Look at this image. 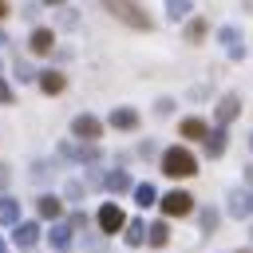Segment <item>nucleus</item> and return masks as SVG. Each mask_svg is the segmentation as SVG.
<instances>
[{
    "instance_id": "obj_32",
    "label": "nucleus",
    "mask_w": 253,
    "mask_h": 253,
    "mask_svg": "<svg viewBox=\"0 0 253 253\" xmlns=\"http://www.w3.org/2000/svg\"><path fill=\"white\" fill-rule=\"evenodd\" d=\"M67 221H71V229H87V213H71Z\"/></svg>"
},
{
    "instance_id": "obj_15",
    "label": "nucleus",
    "mask_w": 253,
    "mask_h": 253,
    "mask_svg": "<svg viewBox=\"0 0 253 253\" xmlns=\"http://www.w3.org/2000/svg\"><path fill=\"white\" fill-rule=\"evenodd\" d=\"M36 83H40V91H43V95H59V91L67 87V79H63L59 71H40V79H36Z\"/></svg>"
},
{
    "instance_id": "obj_11",
    "label": "nucleus",
    "mask_w": 253,
    "mask_h": 253,
    "mask_svg": "<svg viewBox=\"0 0 253 253\" xmlns=\"http://www.w3.org/2000/svg\"><path fill=\"white\" fill-rule=\"evenodd\" d=\"M51 43H55V32H51V28H36V32L28 36L32 55H47V51H51Z\"/></svg>"
},
{
    "instance_id": "obj_31",
    "label": "nucleus",
    "mask_w": 253,
    "mask_h": 253,
    "mask_svg": "<svg viewBox=\"0 0 253 253\" xmlns=\"http://www.w3.org/2000/svg\"><path fill=\"white\" fill-rule=\"evenodd\" d=\"M32 178L43 182V178H47V162H36V166H32Z\"/></svg>"
},
{
    "instance_id": "obj_19",
    "label": "nucleus",
    "mask_w": 253,
    "mask_h": 253,
    "mask_svg": "<svg viewBox=\"0 0 253 253\" xmlns=\"http://www.w3.org/2000/svg\"><path fill=\"white\" fill-rule=\"evenodd\" d=\"M178 130H182L186 138H202V142H206V134H210V126H206L202 119H182V126H178Z\"/></svg>"
},
{
    "instance_id": "obj_35",
    "label": "nucleus",
    "mask_w": 253,
    "mask_h": 253,
    "mask_svg": "<svg viewBox=\"0 0 253 253\" xmlns=\"http://www.w3.org/2000/svg\"><path fill=\"white\" fill-rule=\"evenodd\" d=\"M4 16H8V0H0V20H4Z\"/></svg>"
},
{
    "instance_id": "obj_3",
    "label": "nucleus",
    "mask_w": 253,
    "mask_h": 253,
    "mask_svg": "<svg viewBox=\"0 0 253 253\" xmlns=\"http://www.w3.org/2000/svg\"><path fill=\"white\" fill-rule=\"evenodd\" d=\"M71 134H75L79 142H91V146H95V138L103 134V123H99L95 115H87V111H83V115H75V119H71Z\"/></svg>"
},
{
    "instance_id": "obj_40",
    "label": "nucleus",
    "mask_w": 253,
    "mask_h": 253,
    "mask_svg": "<svg viewBox=\"0 0 253 253\" xmlns=\"http://www.w3.org/2000/svg\"><path fill=\"white\" fill-rule=\"evenodd\" d=\"M237 253H249V249H237Z\"/></svg>"
},
{
    "instance_id": "obj_28",
    "label": "nucleus",
    "mask_w": 253,
    "mask_h": 253,
    "mask_svg": "<svg viewBox=\"0 0 253 253\" xmlns=\"http://www.w3.org/2000/svg\"><path fill=\"white\" fill-rule=\"evenodd\" d=\"M12 99H16V95H12V87H8V83H4V79H0V107H8V103H12Z\"/></svg>"
},
{
    "instance_id": "obj_29",
    "label": "nucleus",
    "mask_w": 253,
    "mask_h": 253,
    "mask_svg": "<svg viewBox=\"0 0 253 253\" xmlns=\"http://www.w3.org/2000/svg\"><path fill=\"white\" fill-rule=\"evenodd\" d=\"M59 24H63V28H75V8H63V16H59Z\"/></svg>"
},
{
    "instance_id": "obj_41",
    "label": "nucleus",
    "mask_w": 253,
    "mask_h": 253,
    "mask_svg": "<svg viewBox=\"0 0 253 253\" xmlns=\"http://www.w3.org/2000/svg\"><path fill=\"white\" fill-rule=\"evenodd\" d=\"M249 146H253V134H249Z\"/></svg>"
},
{
    "instance_id": "obj_37",
    "label": "nucleus",
    "mask_w": 253,
    "mask_h": 253,
    "mask_svg": "<svg viewBox=\"0 0 253 253\" xmlns=\"http://www.w3.org/2000/svg\"><path fill=\"white\" fill-rule=\"evenodd\" d=\"M4 43H8V36H4V28H0V47H4Z\"/></svg>"
},
{
    "instance_id": "obj_10",
    "label": "nucleus",
    "mask_w": 253,
    "mask_h": 253,
    "mask_svg": "<svg viewBox=\"0 0 253 253\" xmlns=\"http://www.w3.org/2000/svg\"><path fill=\"white\" fill-rule=\"evenodd\" d=\"M229 213L233 217H249L253 213V190H229Z\"/></svg>"
},
{
    "instance_id": "obj_7",
    "label": "nucleus",
    "mask_w": 253,
    "mask_h": 253,
    "mask_svg": "<svg viewBox=\"0 0 253 253\" xmlns=\"http://www.w3.org/2000/svg\"><path fill=\"white\" fill-rule=\"evenodd\" d=\"M237 111H241V95H237V91L221 95V103L213 107V119H217V126H229V123L237 119Z\"/></svg>"
},
{
    "instance_id": "obj_25",
    "label": "nucleus",
    "mask_w": 253,
    "mask_h": 253,
    "mask_svg": "<svg viewBox=\"0 0 253 253\" xmlns=\"http://www.w3.org/2000/svg\"><path fill=\"white\" fill-rule=\"evenodd\" d=\"M202 36H206V20H190V28H186V40H190V43H198Z\"/></svg>"
},
{
    "instance_id": "obj_22",
    "label": "nucleus",
    "mask_w": 253,
    "mask_h": 253,
    "mask_svg": "<svg viewBox=\"0 0 253 253\" xmlns=\"http://www.w3.org/2000/svg\"><path fill=\"white\" fill-rule=\"evenodd\" d=\"M166 16L178 24V20H186L190 16V0H166Z\"/></svg>"
},
{
    "instance_id": "obj_9",
    "label": "nucleus",
    "mask_w": 253,
    "mask_h": 253,
    "mask_svg": "<svg viewBox=\"0 0 253 253\" xmlns=\"http://www.w3.org/2000/svg\"><path fill=\"white\" fill-rule=\"evenodd\" d=\"M12 241H16V249H32V245L40 241V225H36V221H20V225L12 229Z\"/></svg>"
},
{
    "instance_id": "obj_30",
    "label": "nucleus",
    "mask_w": 253,
    "mask_h": 253,
    "mask_svg": "<svg viewBox=\"0 0 253 253\" xmlns=\"http://www.w3.org/2000/svg\"><path fill=\"white\" fill-rule=\"evenodd\" d=\"M138 154H142V158H154V154H158V146H154V142H150V138H146V142H142V146H138Z\"/></svg>"
},
{
    "instance_id": "obj_26",
    "label": "nucleus",
    "mask_w": 253,
    "mask_h": 253,
    "mask_svg": "<svg viewBox=\"0 0 253 253\" xmlns=\"http://www.w3.org/2000/svg\"><path fill=\"white\" fill-rule=\"evenodd\" d=\"M16 75H20V83H32V79H40V71H32V63H24V59H16Z\"/></svg>"
},
{
    "instance_id": "obj_6",
    "label": "nucleus",
    "mask_w": 253,
    "mask_h": 253,
    "mask_svg": "<svg viewBox=\"0 0 253 253\" xmlns=\"http://www.w3.org/2000/svg\"><path fill=\"white\" fill-rule=\"evenodd\" d=\"M126 225H130V221L123 217V210H119L115 202H103V206H99V229H103V233H119V229H126Z\"/></svg>"
},
{
    "instance_id": "obj_14",
    "label": "nucleus",
    "mask_w": 253,
    "mask_h": 253,
    "mask_svg": "<svg viewBox=\"0 0 253 253\" xmlns=\"http://www.w3.org/2000/svg\"><path fill=\"white\" fill-rule=\"evenodd\" d=\"M225 138H229V134H225V126H213V130L206 134V142H202V146H206V154H210V158H221V154H225Z\"/></svg>"
},
{
    "instance_id": "obj_13",
    "label": "nucleus",
    "mask_w": 253,
    "mask_h": 253,
    "mask_svg": "<svg viewBox=\"0 0 253 253\" xmlns=\"http://www.w3.org/2000/svg\"><path fill=\"white\" fill-rule=\"evenodd\" d=\"M36 210H40V217H47V221L55 225L59 213H63V202H59L55 194H40V198H36Z\"/></svg>"
},
{
    "instance_id": "obj_38",
    "label": "nucleus",
    "mask_w": 253,
    "mask_h": 253,
    "mask_svg": "<svg viewBox=\"0 0 253 253\" xmlns=\"http://www.w3.org/2000/svg\"><path fill=\"white\" fill-rule=\"evenodd\" d=\"M43 4H67V0H43Z\"/></svg>"
},
{
    "instance_id": "obj_8",
    "label": "nucleus",
    "mask_w": 253,
    "mask_h": 253,
    "mask_svg": "<svg viewBox=\"0 0 253 253\" xmlns=\"http://www.w3.org/2000/svg\"><path fill=\"white\" fill-rule=\"evenodd\" d=\"M47 241H51L55 253H67V249L75 245V229H71V221H55L51 233H47Z\"/></svg>"
},
{
    "instance_id": "obj_21",
    "label": "nucleus",
    "mask_w": 253,
    "mask_h": 253,
    "mask_svg": "<svg viewBox=\"0 0 253 253\" xmlns=\"http://www.w3.org/2000/svg\"><path fill=\"white\" fill-rule=\"evenodd\" d=\"M146 241H150L154 249H162V245L170 241V225H166V221H154V225H150V237H146Z\"/></svg>"
},
{
    "instance_id": "obj_17",
    "label": "nucleus",
    "mask_w": 253,
    "mask_h": 253,
    "mask_svg": "<svg viewBox=\"0 0 253 253\" xmlns=\"http://www.w3.org/2000/svg\"><path fill=\"white\" fill-rule=\"evenodd\" d=\"M146 237H150V225H146V221H130V225L123 229V241H126L130 249H134V245H142Z\"/></svg>"
},
{
    "instance_id": "obj_16",
    "label": "nucleus",
    "mask_w": 253,
    "mask_h": 253,
    "mask_svg": "<svg viewBox=\"0 0 253 253\" xmlns=\"http://www.w3.org/2000/svg\"><path fill=\"white\" fill-rule=\"evenodd\" d=\"M103 186H107L111 194H123V190H134V182H130V174H126V170H111V174H103Z\"/></svg>"
},
{
    "instance_id": "obj_4",
    "label": "nucleus",
    "mask_w": 253,
    "mask_h": 253,
    "mask_svg": "<svg viewBox=\"0 0 253 253\" xmlns=\"http://www.w3.org/2000/svg\"><path fill=\"white\" fill-rule=\"evenodd\" d=\"M158 206H162V213H166V217H186V213L194 210V198H190L186 190H170V194H162V202H158Z\"/></svg>"
},
{
    "instance_id": "obj_1",
    "label": "nucleus",
    "mask_w": 253,
    "mask_h": 253,
    "mask_svg": "<svg viewBox=\"0 0 253 253\" xmlns=\"http://www.w3.org/2000/svg\"><path fill=\"white\" fill-rule=\"evenodd\" d=\"M103 4V12H111L119 24H126V28H134V32H150L154 24H150V16L134 4V0H99Z\"/></svg>"
},
{
    "instance_id": "obj_36",
    "label": "nucleus",
    "mask_w": 253,
    "mask_h": 253,
    "mask_svg": "<svg viewBox=\"0 0 253 253\" xmlns=\"http://www.w3.org/2000/svg\"><path fill=\"white\" fill-rule=\"evenodd\" d=\"M245 182H249V190H253V166H249V170H245Z\"/></svg>"
},
{
    "instance_id": "obj_18",
    "label": "nucleus",
    "mask_w": 253,
    "mask_h": 253,
    "mask_svg": "<svg viewBox=\"0 0 253 253\" xmlns=\"http://www.w3.org/2000/svg\"><path fill=\"white\" fill-rule=\"evenodd\" d=\"M0 225H20V202L16 198H0Z\"/></svg>"
},
{
    "instance_id": "obj_20",
    "label": "nucleus",
    "mask_w": 253,
    "mask_h": 253,
    "mask_svg": "<svg viewBox=\"0 0 253 253\" xmlns=\"http://www.w3.org/2000/svg\"><path fill=\"white\" fill-rule=\"evenodd\" d=\"M134 202L146 210V206H154V202H158V190H154L150 182H138V186H134Z\"/></svg>"
},
{
    "instance_id": "obj_27",
    "label": "nucleus",
    "mask_w": 253,
    "mask_h": 253,
    "mask_svg": "<svg viewBox=\"0 0 253 253\" xmlns=\"http://www.w3.org/2000/svg\"><path fill=\"white\" fill-rule=\"evenodd\" d=\"M170 111H174V99H158V103H154V115H162V119H166Z\"/></svg>"
},
{
    "instance_id": "obj_12",
    "label": "nucleus",
    "mask_w": 253,
    "mask_h": 253,
    "mask_svg": "<svg viewBox=\"0 0 253 253\" xmlns=\"http://www.w3.org/2000/svg\"><path fill=\"white\" fill-rule=\"evenodd\" d=\"M107 123H111L115 130H134V126H138V111H134V107H115Z\"/></svg>"
},
{
    "instance_id": "obj_34",
    "label": "nucleus",
    "mask_w": 253,
    "mask_h": 253,
    "mask_svg": "<svg viewBox=\"0 0 253 253\" xmlns=\"http://www.w3.org/2000/svg\"><path fill=\"white\" fill-rule=\"evenodd\" d=\"M4 186H8V166L0 162V190H4Z\"/></svg>"
},
{
    "instance_id": "obj_24",
    "label": "nucleus",
    "mask_w": 253,
    "mask_h": 253,
    "mask_svg": "<svg viewBox=\"0 0 253 253\" xmlns=\"http://www.w3.org/2000/svg\"><path fill=\"white\" fill-rule=\"evenodd\" d=\"M217 221H221V213L206 206V210H202V229H206V233H213V229H217Z\"/></svg>"
},
{
    "instance_id": "obj_42",
    "label": "nucleus",
    "mask_w": 253,
    "mask_h": 253,
    "mask_svg": "<svg viewBox=\"0 0 253 253\" xmlns=\"http://www.w3.org/2000/svg\"><path fill=\"white\" fill-rule=\"evenodd\" d=\"M249 233H253V229H249Z\"/></svg>"
},
{
    "instance_id": "obj_2",
    "label": "nucleus",
    "mask_w": 253,
    "mask_h": 253,
    "mask_svg": "<svg viewBox=\"0 0 253 253\" xmlns=\"http://www.w3.org/2000/svg\"><path fill=\"white\" fill-rule=\"evenodd\" d=\"M162 174L166 178H194L198 174V158L186 146H170V150H162Z\"/></svg>"
},
{
    "instance_id": "obj_39",
    "label": "nucleus",
    "mask_w": 253,
    "mask_h": 253,
    "mask_svg": "<svg viewBox=\"0 0 253 253\" xmlns=\"http://www.w3.org/2000/svg\"><path fill=\"white\" fill-rule=\"evenodd\" d=\"M0 253H8V245H4V241H0Z\"/></svg>"
},
{
    "instance_id": "obj_33",
    "label": "nucleus",
    "mask_w": 253,
    "mask_h": 253,
    "mask_svg": "<svg viewBox=\"0 0 253 253\" xmlns=\"http://www.w3.org/2000/svg\"><path fill=\"white\" fill-rule=\"evenodd\" d=\"M67 198H83V182H67Z\"/></svg>"
},
{
    "instance_id": "obj_5",
    "label": "nucleus",
    "mask_w": 253,
    "mask_h": 253,
    "mask_svg": "<svg viewBox=\"0 0 253 253\" xmlns=\"http://www.w3.org/2000/svg\"><path fill=\"white\" fill-rule=\"evenodd\" d=\"M217 40H221V47H225V55H229V59H245V40H241V28L221 24V28H217Z\"/></svg>"
},
{
    "instance_id": "obj_23",
    "label": "nucleus",
    "mask_w": 253,
    "mask_h": 253,
    "mask_svg": "<svg viewBox=\"0 0 253 253\" xmlns=\"http://www.w3.org/2000/svg\"><path fill=\"white\" fill-rule=\"evenodd\" d=\"M75 150H79V142H71V138H63V142L55 146V154H59L63 162H75Z\"/></svg>"
}]
</instances>
